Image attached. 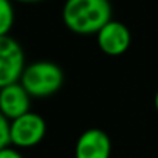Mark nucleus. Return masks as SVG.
Listing matches in <instances>:
<instances>
[{
	"label": "nucleus",
	"mask_w": 158,
	"mask_h": 158,
	"mask_svg": "<svg viewBox=\"0 0 158 158\" xmlns=\"http://www.w3.org/2000/svg\"><path fill=\"white\" fill-rule=\"evenodd\" d=\"M0 158H23V156H22V153L17 149L8 146V147L0 150Z\"/></svg>",
	"instance_id": "10"
},
{
	"label": "nucleus",
	"mask_w": 158,
	"mask_h": 158,
	"mask_svg": "<svg viewBox=\"0 0 158 158\" xmlns=\"http://www.w3.org/2000/svg\"><path fill=\"white\" fill-rule=\"evenodd\" d=\"M31 96L20 82L0 89V113L10 121L31 112Z\"/></svg>",
	"instance_id": "7"
},
{
	"label": "nucleus",
	"mask_w": 158,
	"mask_h": 158,
	"mask_svg": "<svg viewBox=\"0 0 158 158\" xmlns=\"http://www.w3.org/2000/svg\"><path fill=\"white\" fill-rule=\"evenodd\" d=\"M25 67L20 44L11 36H0V89L19 82Z\"/></svg>",
	"instance_id": "3"
},
{
	"label": "nucleus",
	"mask_w": 158,
	"mask_h": 158,
	"mask_svg": "<svg viewBox=\"0 0 158 158\" xmlns=\"http://www.w3.org/2000/svg\"><path fill=\"white\" fill-rule=\"evenodd\" d=\"M96 39L101 51L109 56L124 54L129 50L132 40L129 28L118 20H110L107 25H104L98 31Z\"/></svg>",
	"instance_id": "5"
},
{
	"label": "nucleus",
	"mask_w": 158,
	"mask_h": 158,
	"mask_svg": "<svg viewBox=\"0 0 158 158\" xmlns=\"http://www.w3.org/2000/svg\"><path fill=\"white\" fill-rule=\"evenodd\" d=\"M19 82L31 98H47L62 87L64 71L54 62L37 60L25 67Z\"/></svg>",
	"instance_id": "2"
},
{
	"label": "nucleus",
	"mask_w": 158,
	"mask_h": 158,
	"mask_svg": "<svg viewBox=\"0 0 158 158\" xmlns=\"http://www.w3.org/2000/svg\"><path fill=\"white\" fill-rule=\"evenodd\" d=\"M10 124L11 121L0 113V150L11 146V136H10Z\"/></svg>",
	"instance_id": "9"
},
{
	"label": "nucleus",
	"mask_w": 158,
	"mask_h": 158,
	"mask_svg": "<svg viewBox=\"0 0 158 158\" xmlns=\"http://www.w3.org/2000/svg\"><path fill=\"white\" fill-rule=\"evenodd\" d=\"M45 133H47V123L40 115L34 112H28L13 119L10 124L11 144L20 149L37 146L44 139Z\"/></svg>",
	"instance_id": "4"
},
{
	"label": "nucleus",
	"mask_w": 158,
	"mask_h": 158,
	"mask_svg": "<svg viewBox=\"0 0 158 158\" xmlns=\"http://www.w3.org/2000/svg\"><path fill=\"white\" fill-rule=\"evenodd\" d=\"M17 2H23V3H34V2H40V0H17Z\"/></svg>",
	"instance_id": "12"
},
{
	"label": "nucleus",
	"mask_w": 158,
	"mask_h": 158,
	"mask_svg": "<svg viewBox=\"0 0 158 158\" xmlns=\"http://www.w3.org/2000/svg\"><path fill=\"white\" fill-rule=\"evenodd\" d=\"M62 19L65 27L76 34H98L112 20L110 0H67Z\"/></svg>",
	"instance_id": "1"
},
{
	"label": "nucleus",
	"mask_w": 158,
	"mask_h": 158,
	"mask_svg": "<svg viewBox=\"0 0 158 158\" xmlns=\"http://www.w3.org/2000/svg\"><path fill=\"white\" fill-rule=\"evenodd\" d=\"M112 141L101 129H89L76 141L74 158H110Z\"/></svg>",
	"instance_id": "6"
},
{
	"label": "nucleus",
	"mask_w": 158,
	"mask_h": 158,
	"mask_svg": "<svg viewBox=\"0 0 158 158\" xmlns=\"http://www.w3.org/2000/svg\"><path fill=\"white\" fill-rule=\"evenodd\" d=\"M153 104H155V110L158 112V92L155 93V99H153Z\"/></svg>",
	"instance_id": "11"
},
{
	"label": "nucleus",
	"mask_w": 158,
	"mask_h": 158,
	"mask_svg": "<svg viewBox=\"0 0 158 158\" xmlns=\"http://www.w3.org/2000/svg\"><path fill=\"white\" fill-rule=\"evenodd\" d=\"M14 23V8L10 0H0V36H8Z\"/></svg>",
	"instance_id": "8"
}]
</instances>
